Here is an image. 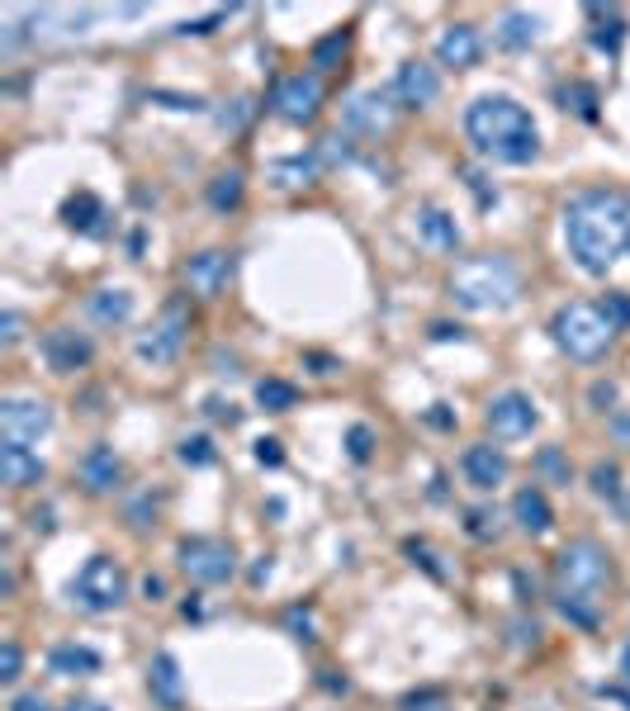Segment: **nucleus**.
Masks as SVG:
<instances>
[{"instance_id":"42","label":"nucleus","mask_w":630,"mask_h":711,"mask_svg":"<svg viewBox=\"0 0 630 711\" xmlns=\"http://www.w3.org/2000/svg\"><path fill=\"white\" fill-rule=\"evenodd\" d=\"M152 100H157V105H166V110H204V100H195V95H171V91H152Z\"/></svg>"},{"instance_id":"5","label":"nucleus","mask_w":630,"mask_h":711,"mask_svg":"<svg viewBox=\"0 0 630 711\" xmlns=\"http://www.w3.org/2000/svg\"><path fill=\"white\" fill-rule=\"evenodd\" d=\"M124 598H128V574L114 555H90L81 565V574L72 579V602L81 612H90V617L114 612Z\"/></svg>"},{"instance_id":"13","label":"nucleus","mask_w":630,"mask_h":711,"mask_svg":"<svg viewBox=\"0 0 630 711\" xmlns=\"http://www.w3.org/2000/svg\"><path fill=\"white\" fill-rule=\"evenodd\" d=\"M436 91H441V76H436V67L417 62V57H413V62H398L389 95H394L403 110H422V105H432Z\"/></svg>"},{"instance_id":"7","label":"nucleus","mask_w":630,"mask_h":711,"mask_svg":"<svg viewBox=\"0 0 630 711\" xmlns=\"http://www.w3.org/2000/svg\"><path fill=\"white\" fill-rule=\"evenodd\" d=\"M176 565L180 574L190 579V584H228L237 574V555L228 541H218V536H185L176 546Z\"/></svg>"},{"instance_id":"41","label":"nucleus","mask_w":630,"mask_h":711,"mask_svg":"<svg viewBox=\"0 0 630 711\" xmlns=\"http://www.w3.org/2000/svg\"><path fill=\"white\" fill-rule=\"evenodd\" d=\"M204 413H209L214 422H228V427H237V422H242V413H237L228 399H218V394H214V399H204Z\"/></svg>"},{"instance_id":"31","label":"nucleus","mask_w":630,"mask_h":711,"mask_svg":"<svg viewBox=\"0 0 630 711\" xmlns=\"http://www.w3.org/2000/svg\"><path fill=\"white\" fill-rule=\"evenodd\" d=\"M346 48H351V34H346V29H337V34L318 38V43H313V67H318V72L337 67V62L346 57Z\"/></svg>"},{"instance_id":"24","label":"nucleus","mask_w":630,"mask_h":711,"mask_svg":"<svg viewBox=\"0 0 630 711\" xmlns=\"http://www.w3.org/2000/svg\"><path fill=\"white\" fill-rule=\"evenodd\" d=\"M48 669L57 678H86V674H100V655L90 645H57L48 655Z\"/></svg>"},{"instance_id":"19","label":"nucleus","mask_w":630,"mask_h":711,"mask_svg":"<svg viewBox=\"0 0 630 711\" xmlns=\"http://www.w3.org/2000/svg\"><path fill=\"white\" fill-rule=\"evenodd\" d=\"M124 479V460L114 456V446H90L81 456V484L86 493H114Z\"/></svg>"},{"instance_id":"49","label":"nucleus","mask_w":630,"mask_h":711,"mask_svg":"<svg viewBox=\"0 0 630 711\" xmlns=\"http://www.w3.org/2000/svg\"><path fill=\"white\" fill-rule=\"evenodd\" d=\"M62 711H109V707L100 702V697H72V702H67Z\"/></svg>"},{"instance_id":"9","label":"nucleus","mask_w":630,"mask_h":711,"mask_svg":"<svg viewBox=\"0 0 630 711\" xmlns=\"http://www.w3.org/2000/svg\"><path fill=\"white\" fill-rule=\"evenodd\" d=\"M484 422H488V432H493L498 441H522V437H531V432H536L540 413H536V403H531V394H522V389H507V394H498V399L488 403Z\"/></svg>"},{"instance_id":"33","label":"nucleus","mask_w":630,"mask_h":711,"mask_svg":"<svg viewBox=\"0 0 630 711\" xmlns=\"http://www.w3.org/2000/svg\"><path fill=\"white\" fill-rule=\"evenodd\" d=\"M313 176H318V157H304V152L275 166V181H280V185H308Z\"/></svg>"},{"instance_id":"53","label":"nucleus","mask_w":630,"mask_h":711,"mask_svg":"<svg viewBox=\"0 0 630 711\" xmlns=\"http://www.w3.org/2000/svg\"><path fill=\"white\" fill-rule=\"evenodd\" d=\"M626 252H630V247H626Z\"/></svg>"},{"instance_id":"39","label":"nucleus","mask_w":630,"mask_h":711,"mask_svg":"<svg viewBox=\"0 0 630 711\" xmlns=\"http://www.w3.org/2000/svg\"><path fill=\"white\" fill-rule=\"evenodd\" d=\"M19 669H24V655H19L15 640H5V645H0V683H15Z\"/></svg>"},{"instance_id":"50","label":"nucleus","mask_w":630,"mask_h":711,"mask_svg":"<svg viewBox=\"0 0 630 711\" xmlns=\"http://www.w3.org/2000/svg\"><path fill=\"white\" fill-rule=\"evenodd\" d=\"M612 399H616V384H593V403L602 408V413H607V403Z\"/></svg>"},{"instance_id":"17","label":"nucleus","mask_w":630,"mask_h":711,"mask_svg":"<svg viewBox=\"0 0 630 711\" xmlns=\"http://www.w3.org/2000/svg\"><path fill=\"white\" fill-rule=\"evenodd\" d=\"M346 128L351 133H365V138H379L389 128V95L384 91H360L346 100Z\"/></svg>"},{"instance_id":"14","label":"nucleus","mask_w":630,"mask_h":711,"mask_svg":"<svg viewBox=\"0 0 630 711\" xmlns=\"http://www.w3.org/2000/svg\"><path fill=\"white\" fill-rule=\"evenodd\" d=\"M43 356H48V365H53L57 375H72V370H86L95 361V347H90L86 332L53 328V332H43Z\"/></svg>"},{"instance_id":"6","label":"nucleus","mask_w":630,"mask_h":711,"mask_svg":"<svg viewBox=\"0 0 630 711\" xmlns=\"http://www.w3.org/2000/svg\"><path fill=\"white\" fill-rule=\"evenodd\" d=\"M555 574L569 593H588L593 598V593H602V588L612 584V555L583 536V541H569V546L559 550Z\"/></svg>"},{"instance_id":"8","label":"nucleus","mask_w":630,"mask_h":711,"mask_svg":"<svg viewBox=\"0 0 630 711\" xmlns=\"http://www.w3.org/2000/svg\"><path fill=\"white\" fill-rule=\"evenodd\" d=\"M185 332H190V309H185V299H171L162 309V318L138 337V361L171 365L180 356V347H185Z\"/></svg>"},{"instance_id":"38","label":"nucleus","mask_w":630,"mask_h":711,"mask_svg":"<svg viewBox=\"0 0 630 711\" xmlns=\"http://www.w3.org/2000/svg\"><path fill=\"white\" fill-rule=\"evenodd\" d=\"M602 318L612 323V332L630 328V299L626 294H607V299H602Z\"/></svg>"},{"instance_id":"46","label":"nucleus","mask_w":630,"mask_h":711,"mask_svg":"<svg viewBox=\"0 0 630 711\" xmlns=\"http://www.w3.org/2000/svg\"><path fill=\"white\" fill-rule=\"evenodd\" d=\"M304 365H313V375H332V370H342L332 356H318V351H304Z\"/></svg>"},{"instance_id":"29","label":"nucleus","mask_w":630,"mask_h":711,"mask_svg":"<svg viewBox=\"0 0 630 711\" xmlns=\"http://www.w3.org/2000/svg\"><path fill=\"white\" fill-rule=\"evenodd\" d=\"M536 34H540V24L531 15H522V10H507L503 15V43L507 48H531V43H536Z\"/></svg>"},{"instance_id":"12","label":"nucleus","mask_w":630,"mask_h":711,"mask_svg":"<svg viewBox=\"0 0 630 711\" xmlns=\"http://www.w3.org/2000/svg\"><path fill=\"white\" fill-rule=\"evenodd\" d=\"M233 271H237L233 252L209 247V252H199V256H190V261H185V285H190L199 299H218V294L233 285Z\"/></svg>"},{"instance_id":"1","label":"nucleus","mask_w":630,"mask_h":711,"mask_svg":"<svg viewBox=\"0 0 630 711\" xmlns=\"http://www.w3.org/2000/svg\"><path fill=\"white\" fill-rule=\"evenodd\" d=\"M564 247L583 275H607L630 247V200L616 190H583L564 209Z\"/></svg>"},{"instance_id":"48","label":"nucleus","mask_w":630,"mask_h":711,"mask_svg":"<svg viewBox=\"0 0 630 711\" xmlns=\"http://www.w3.org/2000/svg\"><path fill=\"white\" fill-rule=\"evenodd\" d=\"M143 598L147 602H162L166 598V579H162V574H147V579H143Z\"/></svg>"},{"instance_id":"36","label":"nucleus","mask_w":630,"mask_h":711,"mask_svg":"<svg viewBox=\"0 0 630 711\" xmlns=\"http://www.w3.org/2000/svg\"><path fill=\"white\" fill-rule=\"evenodd\" d=\"M346 456L356 460V465H365V460L375 456V432H370L365 422H356V427L346 432Z\"/></svg>"},{"instance_id":"23","label":"nucleus","mask_w":630,"mask_h":711,"mask_svg":"<svg viewBox=\"0 0 630 711\" xmlns=\"http://www.w3.org/2000/svg\"><path fill=\"white\" fill-rule=\"evenodd\" d=\"M147 688H152V697H157L162 707H180V702H185L176 655H157V659H152V669H147Z\"/></svg>"},{"instance_id":"18","label":"nucleus","mask_w":630,"mask_h":711,"mask_svg":"<svg viewBox=\"0 0 630 711\" xmlns=\"http://www.w3.org/2000/svg\"><path fill=\"white\" fill-rule=\"evenodd\" d=\"M512 522H517V527H522L526 536H545V531L555 527V508H550L545 489L526 484V489L512 493Z\"/></svg>"},{"instance_id":"34","label":"nucleus","mask_w":630,"mask_h":711,"mask_svg":"<svg viewBox=\"0 0 630 711\" xmlns=\"http://www.w3.org/2000/svg\"><path fill=\"white\" fill-rule=\"evenodd\" d=\"M588 479H593L597 498H607V503H616V498H621V465H612V460H597Z\"/></svg>"},{"instance_id":"52","label":"nucleus","mask_w":630,"mask_h":711,"mask_svg":"<svg viewBox=\"0 0 630 711\" xmlns=\"http://www.w3.org/2000/svg\"><path fill=\"white\" fill-rule=\"evenodd\" d=\"M436 427H450V413H446V403H436V413H432Z\"/></svg>"},{"instance_id":"27","label":"nucleus","mask_w":630,"mask_h":711,"mask_svg":"<svg viewBox=\"0 0 630 711\" xmlns=\"http://www.w3.org/2000/svg\"><path fill=\"white\" fill-rule=\"evenodd\" d=\"M559 612L574 621V626H583V631H597V621H602L597 598H588V593H569V588H559Z\"/></svg>"},{"instance_id":"30","label":"nucleus","mask_w":630,"mask_h":711,"mask_svg":"<svg viewBox=\"0 0 630 711\" xmlns=\"http://www.w3.org/2000/svg\"><path fill=\"white\" fill-rule=\"evenodd\" d=\"M559 100H564V110H574L578 119H588V124L597 119V91L588 81H569V86L559 91Z\"/></svg>"},{"instance_id":"25","label":"nucleus","mask_w":630,"mask_h":711,"mask_svg":"<svg viewBox=\"0 0 630 711\" xmlns=\"http://www.w3.org/2000/svg\"><path fill=\"white\" fill-rule=\"evenodd\" d=\"M105 204L95 200V195H90V190H76L72 200L62 204V223H67V228H76V233H100V228H105Z\"/></svg>"},{"instance_id":"43","label":"nucleus","mask_w":630,"mask_h":711,"mask_svg":"<svg viewBox=\"0 0 630 711\" xmlns=\"http://www.w3.org/2000/svg\"><path fill=\"white\" fill-rule=\"evenodd\" d=\"M19 337H24V332H19V313L15 309H5V318H0V347L10 351L19 342Z\"/></svg>"},{"instance_id":"47","label":"nucleus","mask_w":630,"mask_h":711,"mask_svg":"<svg viewBox=\"0 0 630 711\" xmlns=\"http://www.w3.org/2000/svg\"><path fill=\"white\" fill-rule=\"evenodd\" d=\"M10 711H48V702H43V693H19Z\"/></svg>"},{"instance_id":"32","label":"nucleus","mask_w":630,"mask_h":711,"mask_svg":"<svg viewBox=\"0 0 630 711\" xmlns=\"http://www.w3.org/2000/svg\"><path fill=\"white\" fill-rule=\"evenodd\" d=\"M588 15L597 19V29H593V43L597 48H607V53H616V48H621V38H626V24H621V15H612V10H607V15H602V10H588Z\"/></svg>"},{"instance_id":"37","label":"nucleus","mask_w":630,"mask_h":711,"mask_svg":"<svg viewBox=\"0 0 630 711\" xmlns=\"http://www.w3.org/2000/svg\"><path fill=\"white\" fill-rule=\"evenodd\" d=\"M465 531H469V536H479V541L498 536V512H488V508L465 512Z\"/></svg>"},{"instance_id":"20","label":"nucleus","mask_w":630,"mask_h":711,"mask_svg":"<svg viewBox=\"0 0 630 711\" xmlns=\"http://www.w3.org/2000/svg\"><path fill=\"white\" fill-rule=\"evenodd\" d=\"M43 460H38V451H29L24 441H5L0 446V479L10 484V489H29V484H38L43 479Z\"/></svg>"},{"instance_id":"40","label":"nucleus","mask_w":630,"mask_h":711,"mask_svg":"<svg viewBox=\"0 0 630 711\" xmlns=\"http://www.w3.org/2000/svg\"><path fill=\"white\" fill-rule=\"evenodd\" d=\"M536 465L545 474H555L559 484H569V465H564V456H559V446H545V451L536 456Z\"/></svg>"},{"instance_id":"10","label":"nucleus","mask_w":630,"mask_h":711,"mask_svg":"<svg viewBox=\"0 0 630 711\" xmlns=\"http://www.w3.org/2000/svg\"><path fill=\"white\" fill-rule=\"evenodd\" d=\"M270 105H275V114L289 119V124H313L318 110H323V81L313 72L285 76V81L275 86V95H270Z\"/></svg>"},{"instance_id":"44","label":"nucleus","mask_w":630,"mask_h":711,"mask_svg":"<svg viewBox=\"0 0 630 711\" xmlns=\"http://www.w3.org/2000/svg\"><path fill=\"white\" fill-rule=\"evenodd\" d=\"M256 460H261V465H270V470H275V465H285V451H280V441H256Z\"/></svg>"},{"instance_id":"26","label":"nucleus","mask_w":630,"mask_h":711,"mask_svg":"<svg viewBox=\"0 0 630 711\" xmlns=\"http://www.w3.org/2000/svg\"><path fill=\"white\" fill-rule=\"evenodd\" d=\"M242 195H247V181H242V171H218L214 181H209V204H214L218 214L237 209V204H242Z\"/></svg>"},{"instance_id":"15","label":"nucleus","mask_w":630,"mask_h":711,"mask_svg":"<svg viewBox=\"0 0 630 711\" xmlns=\"http://www.w3.org/2000/svg\"><path fill=\"white\" fill-rule=\"evenodd\" d=\"M460 474H465L469 489L493 493L507 479V456L498 446H488V441H474V446H465V456H460Z\"/></svg>"},{"instance_id":"28","label":"nucleus","mask_w":630,"mask_h":711,"mask_svg":"<svg viewBox=\"0 0 630 711\" xmlns=\"http://www.w3.org/2000/svg\"><path fill=\"white\" fill-rule=\"evenodd\" d=\"M256 403L266 408V413H285L299 403V389L289 380H256Z\"/></svg>"},{"instance_id":"51","label":"nucleus","mask_w":630,"mask_h":711,"mask_svg":"<svg viewBox=\"0 0 630 711\" xmlns=\"http://www.w3.org/2000/svg\"><path fill=\"white\" fill-rule=\"evenodd\" d=\"M432 337L436 342H450V337H460V328L455 323H432Z\"/></svg>"},{"instance_id":"4","label":"nucleus","mask_w":630,"mask_h":711,"mask_svg":"<svg viewBox=\"0 0 630 711\" xmlns=\"http://www.w3.org/2000/svg\"><path fill=\"white\" fill-rule=\"evenodd\" d=\"M550 337H555V347L578 365H593L607 356L612 347V323L602 318L597 304H564V309L550 318Z\"/></svg>"},{"instance_id":"21","label":"nucleus","mask_w":630,"mask_h":711,"mask_svg":"<svg viewBox=\"0 0 630 711\" xmlns=\"http://www.w3.org/2000/svg\"><path fill=\"white\" fill-rule=\"evenodd\" d=\"M417 233H422V242L436 247V252H460V242H465L460 223L450 219L446 209H436V204H422V209H417Z\"/></svg>"},{"instance_id":"3","label":"nucleus","mask_w":630,"mask_h":711,"mask_svg":"<svg viewBox=\"0 0 630 711\" xmlns=\"http://www.w3.org/2000/svg\"><path fill=\"white\" fill-rule=\"evenodd\" d=\"M522 294V271L512 256H469L455 266L450 275V299L469 313H493V309H507L512 299Z\"/></svg>"},{"instance_id":"45","label":"nucleus","mask_w":630,"mask_h":711,"mask_svg":"<svg viewBox=\"0 0 630 711\" xmlns=\"http://www.w3.org/2000/svg\"><path fill=\"white\" fill-rule=\"evenodd\" d=\"M289 626L299 631V640H313V621H308L304 607H289Z\"/></svg>"},{"instance_id":"2","label":"nucleus","mask_w":630,"mask_h":711,"mask_svg":"<svg viewBox=\"0 0 630 711\" xmlns=\"http://www.w3.org/2000/svg\"><path fill=\"white\" fill-rule=\"evenodd\" d=\"M465 133L474 152L503 166H531L540 157V128L512 95H479L465 110Z\"/></svg>"},{"instance_id":"35","label":"nucleus","mask_w":630,"mask_h":711,"mask_svg":"<svg viewBox=\"0 0 630 711\" xmlns=\"http://www.w3.org/2000/svg\"><path fill=\"white\" fill-rule=\"evenodd\" d=\"M180 465H190V470H204V465H214L218 460V451H214V441L209 437H185L180 441Z\"/></svg>"},{"instance_id":"16","label":"nucleus","mask_w":630,"mask_h":711,"mask_svg":"<svg viewBox=\"0 0 630 711\" xmlns=\"http://www.w3.org/2000/svg\"><path fill=\"white\" fill-rule=\"evenodd\" d=\"M479 57H484V38L474 24H450L446 34L436 38V62L450 67V72H469V67H479Z\"/></svg>"},{"instance_id":"22","label":"nucleus","mask_w":630,"mask_h":711,"mask_svg":"<svg viewBox=\"0 0 630 711\" xmlns=\"http://www.w3.org/2000/svg\"><path fill=\"white\" fill-rule=\"evenodd\" d=\"M86 313L100 323V328H119V323H128L133 318V294L128 290H90L86 294Z\"/></svg>"},{"instance_id":"11","label":"nucleus","mask_w":630,"mask_h":711,"mask_svg":"<svg viewBox=\"0 0 630 711\" xmlns=\"http://www.w3.org/2000/svg\"><path fill=\"white\" fill-rule=\"evenodd\" d=\"M0 432L5 441H38L43 432H53V408L43 399H5L0 403Z\"/></svg>"}]
</instances>
